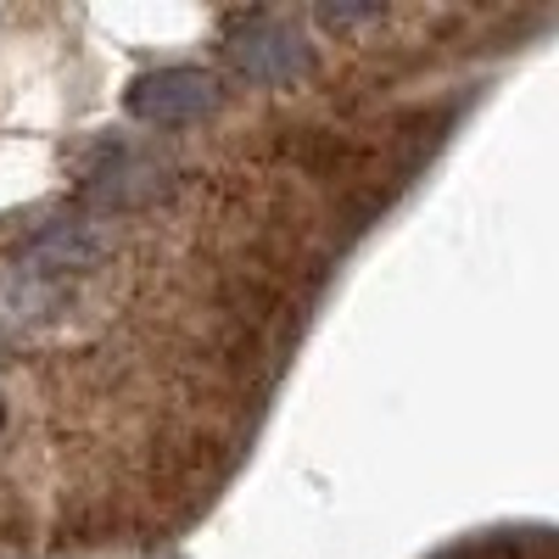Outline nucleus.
Wrapping results in <instances>:
<instances>
[{"label":"nucleus","mask_w":559,"mask_h":559,"mask_svg":"<svg viewBox=\"0 0 559 559\" xmlns=\"http://www.w3.org/2000/svg\"><path fill=\"white\" fill-rule=\"evenodd\" d=\"M174 185V163L152 146L134 140H102L84 157V202L102 213H123V207H146Z\"/></svg>","instance_id":"f257e3e1"},{"label":"nucleus","mask_w":559,"mask_h":559,"mask_svg":"<svg viewBox=\"0 0 559 559\" xmlns=\"http://www.w3.org/2000/svg\"><path fill=\"white\" fill-rule=\"evenodd\" d=\"M79 313V280H51L28 263H0V347L45 342Z\"/></svg>","instance_id":"f03ea898"},{"label":"nucleus","mask_w":559,"mask_h":559,"mask_svg":"<svg viewBox=\"0 0 559 559\" xmlns=\"http://www.w3.org/2000/svg\"><path fill=\"white\" fill-rule=\"evenodd\" d=\"M129 118L146 123V129H185V123H202L224 107V84L207 68L191 62H174V68H152L129 84L123 96Z\"/></svg>","instance_id":"7ed1b4c3"},{"label":"nucleus","mask_w":559,"mask_h":559,"mask_svg":"<svg viewBox=\"0 0 559 559\" xmlns=\"http://www.w3.org/2000/svg\"><path fill=\"white\" fill-rule=\"evenodd\" d=\"M112 247H118V236H112L107 213H57L17 247V263L51 274V280H79L84 286V274H96L112 258Z\"/></svg>","instance_id":"20e7f679"},{"label":"nucleus","mask_w":559,"mask_h":559,"mask_svg":"<svg viewBox=\"0 0 559 559\" xmlns=\"http://www.w3.org/2000/svg\"><path fill=\"white\" fill-rule=\"evenodd\" d=\"M224 51H229V62H236V73L252 79V84H292V79L313 73V45L292 23L263 17V12L229 23Z\"/></svg>","instance_id":"39448f33"},{"label":"nucleus","mask_w":559,"mask_h":559,"mask_svg":"<svg viewBox=\"0 0 559 559\" xmlns=\"http://www.w3.org/2000/svg\"><path fill=\"white\" fill-rule=\"evenodd\" d=\"M386 7L381 0H364V7H347V0H336V7H319V23H331V28H353V23H381Z\"/></svg>","instance_id":"423d86ee"},{"label":"nucleus","mask_w":559,"mask_h":559,"mask_svg":"<svg viewBox=\"0 0 559 559\" xmlns=\"http://www.w3.org/2000/svg\"><path fill=\"white\" fill-rule=\"evenodd\" d=\"M0 431H7V397H0Z\"/></svg>","instance_id":"0eeeda50"}]
</instances>
